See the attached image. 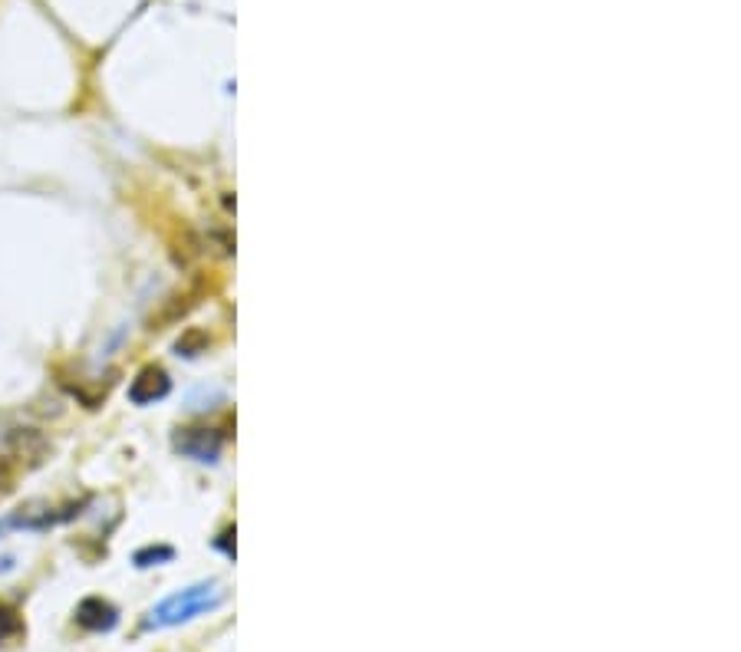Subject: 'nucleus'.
<instances>
[{
  "instance_id": "2",
  "label": "nucleus",
  "mask_w": 741,
  "mask_h": 652,
  "mask_svg": "<svg viewBox=\"0 0 741 652\" xmlns=\"http://www.w3.org/2000/svg\"><path fill=\"white\" fill-rule=\"evenodd\" d=\"M168 392H172V379H168V373L159 366L139 369V376L129 382V399L136 402V406H152V402L165 399Z\"/></svg>"
},
{
  "instance_id": "4",
  "label": "nucleus",
  "mask_w": 741,
  "mask_h": 652,
  "mask_svg": "<svg viewBox=\"0 0 741 652\" xmlns=\"http://www.w3.org/2000/svg\"><path fill=\"white\" fill-rule=\"evenodd\" d=\"M76 623L89 629V633H109L119 623V610L103 597H86L76 606Z\"/></svg>"
},
{
  "instance_id": "3",
  "label": "nucleus",
  "mask_w": 741,
  "mask_h": 652,
  "mask_svg": "<svg viewBox=\"0 0 741 652\" xmlns=\"http://www.w3.org/2000/svg\"><path fill=\"white\" fill-rule=\"evenodd\" d=\"M175 448L195 462H215L221 455V435L211 429H182L175 438Z\"/></svg>"
},
{
  "instance_id": "6",
  "label": "nucleus",
  "mask_w": 741,
  "mask_h": 652,
  "mask_svg": "<svg viewBox=\"0 0 741 652\" xmlns=\"http://www.w3.org/2000/svg\"><path fill=\"white\" fill-rule=\"evenodd\" d=\"M17 633H20V616L10 606H0V643H7Z\"/></svg>"
},
{
  "instance_id": "7",
  "label": "nucleus",
  "mask_w": 741,
  "mask_h": 652,
  "mask_svg": "<svg viewBox=\"0 0 741 652\" xmlns=\"http://www.w3.org/2000/svg\"><path fill=\"white\" fill-rule=\"evenodd\" d=\"M7 491H10V471L0 465V498H4Z\"/></svg>"
},
{
  "instance_id": "8",
  "label": "nucleus",
  "mask_w": 741,
  "mask_h": 652,
  "mask_svg": "<svg viewBox=\"0 0 741 652\" xmlns=\"http://www.w3.org/2000/svg\"><path fill=\"white\" fill-rule=\"evenodd\" d=\"M14 524H17V517H4V521H0V537H4L7 527H14Z\"/></svg>"
},
{
  "instance_id": "1",
  "label": "nucleus",
  "mask_w": 741,
  "mask_h": 652,
  "mask_svg": "<svg viewBox=\"0 0 741 652\" xmlns=\"http://www.w3.org/2000/svg\"><path fill=\"white\" fill-rule=\"evenodd\" d=\"M224 603V590L218 583H195V587H185L172 593L168 600H162L155 610H149V616L142 620V629H172L182 626L188 620H195L201 613L218 610Z\"/></svg>"
},
{
  "instance_id": "5",
  "label": "nucleus",
  "mask_w": 741,
  "mask_h": 652,
  "mask_svg": "<svg viewBox=\"0 0 741 652\" xmlns=\"http://www.w3.org/2000/svg\"><path fill=\"white\" fill-rule=\"evenodd\" d=\"M175 557L172 547H142L136 550V567H155V564H168V560Z\"/></svg>"
}]
</instances>
